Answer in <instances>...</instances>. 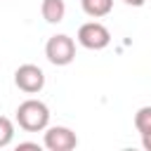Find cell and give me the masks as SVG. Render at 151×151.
<instances>
[{"label": "cell", "instance_id": "6da1fadb", "mask_svg": "<svg viewBox=\"0 0 151 151\" xmlns=\"http://www.w3.org/2000/svg\"><path fill=\"white\" fill-rule=\"evenodd\" d=\"M17 123L26 132H45L50 125V109L40 99H26L17 106Z\"/></svg>", "mask_w": 151, "mask_h": 151}, {"label": "cell", "instance_id": "7a4b0ae2", "mask_svg": "<svg viewBox=\"0 0 151 151\" xmlns=\"http://www.w3.org/2000/svg\"><path fill=\"white\" fill-rule=\"evenodd\" d=\"M45 57L54 66H68L76 59V42L66 33H57L45 42Z\"/></svg>", "mask_w": 151, "mask_h": 151}, {"label": "cell", "instance_id": "3957f363", "mask_svg": "<svg viewBox=\"0 0 151 151\" xmlns=\"http://www.w3.org/2000/svg\"><path fill=\"white\" fill-rule=\"evenodd\" d=\"M78 42L85 47V50H104L111 45V31L101 24V21H87L78 28Z\"/></svg>", "mask_w": 151, "mask_h": 151}, {"label": "cell", "instance_id": "277c9868", "mask_svg": "<svg viewBox=\"0 0 151 151\" xmlns=\"http://www.w3.org/2000/svg\"><path fill=\"white\" fill-rule=\"evenodd\" d=\"M14 85L26 94H35L45 87V73L35 64H21L14 71Z\"/></svg>", "mask_w": 151, "mask_h": 151}, {"label": "cell", "instance_id": "5b68a950", "mask_svg": "<svg viewBox=\"0 0 151 151\" xmlns=\"http://www.w3.org/2000/svg\"><path fill=\"white\" fill-rule=\"evenodd\" d=\"M42 144L45 149L50 151H71L78 146V137L71 127L66 125H47L45 127V137H42Z\"/></svg>", "mask_w": 151, "mask_h": 151}, {"label": "cell", "instance_id": "8992f818", "mask_svg": "<svg viewBox=\"0 0 151 151\" xmlns=\"http://www.w3.org/2000/svg\"><path fill=\"white\" fill-rule=\"evenodd\" d=\"M40 14L47 24H61L66 17V2L64 0H42Z\"/></svg>", "mask_w": 151, "mask_h": 151}, {"label": "cell", "instance_id": "52a82bcc", "mask_svg": "<svg viewBox=\"0 0 151 151\" xmlns=\"http://www.w3.org/2000/svg\"><path fill=\"white\" fill-rule=\"evenodd\" d=\"M80 7L87 17L92 19H101L106 14H111L113 9V0H80Z\"/></svg>", "mask_w": 151, "mask_h": 151}, {"label": "cell", "instance_id": "ba28073f", "mask_svg": "<svg viewBox=\"0 0 151 151\" xmlns=\"http://www.w3.org/2000/svg\"><path fill=\"white\" fill-rule=\"evenodd\" d=\"M134 127L139 134H149L151 132V106H142L134 113Z\"/></svg>", "mask_w": 151, "mask_h": 151}, {"label": "cell", "instance_id": "9c48e42d", "mask_svg": "<svg viewBox=\"0 0 151 151\" xmlns=\"http://www.w3.org/2000/svg\"><path fill=\"white\" fill-rule=\"evenodd\" d=\"M14 139V123L7 116H0V149L9 146Z\"/></svg>", "mask_w": 151, "mask_h": 151}, {"label": "cell", "instance_id": "30bf717a", "mask_svg": "<svg viewBox=\"0 0 151 151\" xmlns=\"http://www.w3.org/2000/svg\"><path fill=\"white\" fill-rule=\"evenodd\" d=\"M142 146H144L146 151H151V132H149V134H142Z\"/></svg>", "mask_w": 151, "mask_h": 151}, {"label": "cell", "instance_id": "8fae6325", "mask_svg": "<svg viewBox=\"0 0 151 151\" xmlns=\"http://www.w3.org/2000/svg\"><path fill=\"white\" fill-rule=\"evenodd\" d=\"M19 149H40V146H38V142H21Z\"/></svg>", "mask_w": 151, "mask_h": 151}, {"label": "cell", "instance_id": "7c38bea8", "mask_svg": "<svg viewBox=\"0 0 151 151\" xmlns=\"http://www.w3.org/2000/svg\"><path fill=\"white\" fill-rule=\"evenodd\" d=\"M123 2H125V5H130V7H142L146 0H123Z\"/></svg>", "mask_w": 151, "mask_h": 151}]
</instances>
